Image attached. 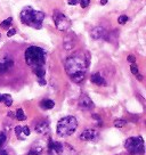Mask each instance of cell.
I'll return each instance as SVG.
<instances>
[{
  "label": "cell",
  "mask_w": 146,
  "mask_h": 155,
  "mask_svg": "<svg viewBox=\"0 0 146 155\" xmlns=\"http://www.w3.org/2000/svg\"><path fill=\"white\" fill-rule=\"evenodd\" d=\"M89 61L82 53H75L65 61V70L73 82L80 83L85 80Z\"/></svg>",
  "instance_id": "cell-1"
},
{
  "label": "cell",
  "mask_w": 146,
  "mask_h": 155,
  "mask_svg": "<svg viewBox=\"0 0 146 155\" xmlns=\"http://www.w3.org/2000/svg\"><path fill=\"white\" fill-rule=\"evenodd\" d=\"M25 62L32 70L41 68L46 62V51L40 47H29L25 50Z\"/></svg>",
  "instance_id": "cell-2"
},
{
  "label": "cell",
  "mask_w": 146,
  "mask_h": 155,
  "mask_svg": "<svg viewBox=\"0 0 146 155\" xmlns=\"http://www.w3.org/2000/svg\"><path fill=\"white\" fill-rule=\"evenodd\" d=\"M20 17L23 24L32 26L34 29H40L42 26L45 14L39 10H33L31 7H26L21 12Z\"/></svg>",
  "instance_id": "cell-3"
},
{
  "label": "cell",
  "mask_w": 146,
  "mask_h": 155,
  "mask_svg": "<svg viewBox=\"0 0 146 155\" xmlns=\"http://www.w3.org/2000/svg\"><path fill=\"white\" fill-rule=\"evenodd\" d=\"M78 128V121L74 116H65L62 117L57 123V135L61 137L71 136L75 132Z\"/></svg>",
  "instance_id": "cell-4"
},
{
  "label": "cell",
  "mask_w": 146,
  "mask_h": 155,
  "mask_svg": "<svg viewBox=\"0 0 146 155\" xmlns=\"http://www.w3.org/2000/svg\"><path fill=\"white\" fill-rule=\"evenodd\" d=\"M124 147L126 150L131 153V154H139L144 155L145 153V148H144V140L141 136L138 137H130L128 138L124 143Z\"/></svg>",
  "instance_id": "cell-5"
},
{
  "label": "cell",
  "mask_w": 146,
  "mask_h": 155,
  "mask_svg": "<svg viewBox=\"0 0 146 155\" xmlns=\"http://www.w3.org/2000/svg\"><path fill=\"white\" fill-rule=\"evenodd\" d=\"M54 23L56 25V28L58 30H61V31H65V30H68L71 26L70 19L65 15L61 14L58 12H56L54 14Z\"/></svg>",
  "instance_id": "cell-6"
},
{
  "label": "cell",
  "mask_w": 146,
  "mask_h": 155,
  "mask_svg": "<svg viewBox=\"0 0 146 155\" xmlns=\"http://www.w3.org/2000/svg\"><path fill=\"white\" fill-rule=\"evenodd\" d=\"M79 106L82 110H93L95 105L88 95H81L79 98Z\"/></svg>",
  "instance_id": "cell-7"
},
{
  "label": "cell",
  "mask_w": 146,
  "mask_h": 155,
  "mask_svg": "<svg viewBox=\"0 0 146 155\" xmlns=\"http://www.w3.org/2000/svg\"><path fill=\"white\" fill-rule=\"evenodd\" d=\"M97 136H98V132L95 130V129H87V130H85L81 132L79 139L83 141H91V140H94Z\"/></svg>",
  "instance_id": "cell-8"
},
{
  "label": "cell",
  "mask_w": 146,
  "mask_h": 155,
  "mask_svg": "<svg viewBox=\"0 0 146 155\" xmlns=\"http://www.w3.org/2000/svg\"><path fill=\"white\" fill-rule=\"evenodd\" d=\"M49 152H55L57 154H62L64 150V145L59 141H53L51 139H49Z\"/></svg>",
  "instance_id": "cell-9"
},
{
  "label": "cell",
  "mask_w": 146,
  "mask_h": 155,
  "mask_svg": "<svg viewBox=\"0 0 146 155\" xmlns=\"http://www.w3.org/2000/svg\"><path fill=\"white\" fill-rule=\"evenodd\" d=\"M14 65V61L9 57H6L2 62H0V73H6L9 71V68H13Z\"/></svg>",
  "instance_id": "cell-10"
},
{
  "label": "cell",
  "mask_w": 146,
  "mask_h": 155,
  "mask_svg": "<svg viewBox=\"0 0 146 155\" xmlns=\"http://www.w3.org/2000/svg\"><path fill=\"white\" fill-rule=\"evenodd\" d=\"M105 30L104 28H101V26H97V28H94L91 30V32H90V35H91V38L95 39V40H97V39H102L105 37Z\"/></svg>",
  "instance_id": "cell-11"
},
{
  "label": "cell",
  "mask_w": 146,
  "mask_h": 155,
  "mask_svg": "<svg viewBox=\"0 0 146 155\" xmlns=\"http://www.w3.org/2000/svg\"><path fill=\"white\" fill-rule=\"evenodd\" d=\"M91 82L95 83L96 86H99V87H104V86H106V81H105V79L99 74V73H95L91 75Z\"/></svg>",
  "instance_id": "cell-12"
},
{
  "label": "cell",
  "mask_w": 146,
  "mask_h": 155,
  "mask_svg": "<svg viewBox=\"0 0 146 155\" xmlns=\"http://www.w3.org/2000/svg\"><path fill=\"white\" fill-rule=\"evenodd\" d=\"M35 131L40 134V135H45V134H47L49 131V126H48V122L46 121H41L39 122L37 126H35Z\"/></svg>",
  "instance_id": "cell-13"
},
{
  "label": "cell",
  "mask_w": 146,
  "mask_h": 155,
  "mask_svg": "<svg viewBox=\"0 0 146 155\" xmlns=\"http://www.w3.org/2000/svg\"><path fill=\"white\" fill-rule=\"evenodd\" d=\"M40 106L44 110H51L55 106V103L51 99H44V101L40 102Z\"/></svg>",
  "instance_id": "cell-14"
},
{
  "label": "cell",
  "mask_w": 146,
  "mask_h": 155,
  "mask_svg": "<svg viewBox=\"0 0 146 155\" xmlns=\"http://www.w3.org/2000/svg\"><path fill=\"white\" fill-rule=\"evenodd\" d=\"M15 135H16V137L20 139V140H24L25 137L24 134H23V130H22V127L21 126H17V127H15Z\"/></svg>",
  "instance_id": "cell-15"
},
{
  "label": "cell",
  "mask_w": 146,
  "mask_h": 155,
  "mask_svg": "<svg viewBox=\"0 0 146 155\" xmlns=\"http://www.w3.org/2000/svg\"><path fill=\"white\" fill-rule=\"evenodd\" d=\"M15 117H16L18 121H24V120H26V115L24 114V112H23L22 108H18V110L16 111V113H15Z\"/></svg>",
  "instance_id": "cell-16"
},
{
  "label": "cell",
  "mask_w": 146,
  "mask_h": 155,
  "mask_svg": "<svg viewBox=\"0 0 146 155\" xmlns=\"http://www.w3.org/2000/svg\"><path fill=\"white\" fill-rule=\"evenodd\" d=\"M33 73L37 75L38 78H44L45 74H46V70H45V66H41V68H33Z\"/></svg>",
  "instance_id": "cell-17"
},
{
  "label": "cell",
  "mask_w": 146,
  "mask_h": 155,
  "mask_svg": "<svg viewBox=\"0 0 146 155\" xmlns=\"http://www.w3.org/2000/svg\"><path fill=\"white\" fill-rule=\"evenodd\" d=\"M41 152H42V147H41V146H38V147H37V145H35L30 150L29 155H40Z\"/></svg>",
  "instance_id": "cell-18"
},
{
  "label": "cell",
  "mask_w": 146,
  "mask_h": 155,
  "mask_svg": "<svg viewBox=\"0 0 146 155\" xmlns=\"http://www.w3.org/2000/svg\"><path fill=\"white\" fill-rule=\"evenodd\" d=\"M4 103H5L6 106H12V104H13V98H12V96H9V95H4Z\"/></svg>",
  "instance_id": "cell-19"
},
{
  "label": "cell",
  "mask_w": 146,
  "mask_h": 155,
  "mask_svg": "<svg viewBox=\"0 0 146 155\" xmlns=\"http://www.w3.org/2000/svg\"><path fill=\"white\" fill-rule=\"evenodd\" d=\"M12 22H13V18L12 17H9V18H7V19H5L1 24H0V26L2 28V29H8L10 26V24H12Z\"/></svg>",
  "instance_id": "cell-20"
},
{
  "label": "cell",
  "mask_w": 146,
  "mask_h": 155,
  "mask_svg": "<svg viewBox=\"0 0 146 155\" xmlns=\"http://www.w3.org/2000/svg\"><path fill=\"white\" fill-rule=\"evenodd\" d=\"M114 126L117 127V128H122L123 126H126V121H124V120H121V119L115 120V121H114Z\"/></svg>",
  "instance_id": "cell-21"
},
{
  "label": "cell",
  "mask_w": 146,
  "mask_h": 155,
  "mask_svg": "<svg viewBox=\"0 0 146 155\" xmlns=\"http://www.w3.org/2000/svg\"><path fill=\"white\" fill-rule=\"evenodd\" d=\"M128 16L126 15H121V16H119V18H118V22H119V24H124L128 22Z\"/></svg>",
  "instance_id": "cell-22"
},
{
  "label": "cell",
  "mask_w": 146,
  "mask_h": 155,
  "mask_svg": "<svg viewBox=\"0 0 146 155\" xmlns=\"http://www.w3.org/2000/svg\"><path fill=\"white\" fill-rule=\"evenodd\" d=\"M6 139H7V137H6L5 134H4V132H0V148H1L2 145L5 144Z\"/></svg>",
  "instance_id": "cell-23"
},
{
  "label": "cell",
  "mask_w": 146,
  "mask_h": 155,
  "mask_svg": "<svg viewBox=\"0 0 146 155\" xmlns=\"http://www.w3.org/2000/svg\"><path fill=\"white\" fill-rule=\"evenodd\" d=\"M130 70H131V73H132V74H135V75L139 73V71H138V68H137V65L135 63L131 64V66H130Z\"/></svg>",
  "instance_id": "cell-24"
},
{
  "label": "cell",
  "mask_w": 146,
  "mask_h": 155,
  "mask_svg": "<svg viewBox=\"0 0 146 155\" xmlns=\"http://www.w3.org/2000/svg\"><path fill=\"white\" fill-rule=\"evenodd\" d=\"M22 130H23V134H24L25 137H29L30 136V128L28 126L22 127Z\"/></svg>",
  "instance_id": "cell-25"
},
{
  "label": "cell",
  "mask_w": 146,
  "mask_h": 155,
  "mask_svg": "<svg viewBox=\"0 0 146 155\" xmlns=\"http://www.w3.org/2000/svg\"><path fill=\"white\" fill-rule=\"evenodd\" d=\"M89 4H90V0H80V5H81V7H82V8H86V7H88V6H89Z\"/></svg>",
  "instance_id": "cell-26"
},
{
  "label": "cell",
  "mask_w": 146,
  "mask_h": 155,
  "mask_svg": "<svg viewBox=\"0 0 146 155\" xmlns=\"http://www.w3.org/2000/svg\"><path fill=\"white\" fill-rule=\"evenodd\" d=\"M73 41H71V42H66V41H65V42H64V48L66 49V50H70V49L72 48L73 47Z\"/></svg>",
  "instance_id": "cell-27"
},
{
  "label": "cell",
  "mask_w": 146,
  "mask_h": 155,
  "mask_svg": "<svg viewBox=\"0 0 146 155\" xmlns=\"http://www.w3.org/2000/svg\"><path fill=\"white\" fill-rule=\"evenodd\" d=\"M127 59H128V62H130V63H135V62H136V58H135L134 55H129V56L127 57Z\"/></svg>",
  "instance_id": "cell-28"
},
{
  "label": "cell",
  "mask_w": 146,
  "mask_h": 155,
  "mask_svg": "<svg viewBox=\"0 0 146 155\" xmlns=\"http://www.w3.org/2000/svg\"><path fill=\"white\" fill-rule=\"evenodd\" d=\"M68 5L71 6H74V5H78L80 4V0H68Z\"/></svg>",
  "instance_id": "cell-29"
},
{
  "label": "cell",
  "mask_w": 146,
  "mask_h": 155,
  "mask_svg": "<svg viewBox=\"0 0 146 155\" xmlns=\"http://www.w3.org/2000/svg\"><path fill=\"white\" fill-rule=\"evenodd\" d=\"M15 33H16V30H15V29H10L9 31L7 32V35H8V37H13Z\"/></svg>",
  "instance_id": "cell-30"
},
{
  "label": "cell",
  "mask_w": 146,
  "mask_h": 155,
  "mask_svg": "<svg viewBox=\"0 0 146 155\" xmlns=\"http://www.w3.org/2000/svg\"><path fill=\"white\" fill-rule=\"evenodd\" d=\"M38 82H39L40 86H46V80H45L44 78H39V80H38Z\"/></svg>",
  "instance_id": "cell-31"
},
{
  "label": "cell",
  "mask_w": 146,
  "mask_h": 155,
  "mask_svg": "<svg viewBox=\"0 0 146 155\" xmlns=\"http://www.w3.org/2000/svg\"><path fill=\"white\" fill-rule=\"evenodd\" d=\"M93 117L95 120H97V121H101V116L97 115V114H93Z\"/></svg>",
  "instance_id": "cell-32"
},
{
  "label": "cell",
  "mask_w": 146,
  "mask_h": 155,
  "mask_svg": "<svg viewBox=\"0 0 146 155\" xmlns=\"http://www.w3.org/2000/svg\"><path fill=\"white\" fill-rule=\"evenodd\" d=\"M136 78L138 79V80H139V81H141V80H143V77H141L139 73H138V74H136Z\"/></svg>",
  "instance_id": "cell-33"
},
{
  "label": "cell",
  "mask_w": 146,
  "mask_h": 155,
  "mask_svg": "<svg viewBox=\"0 0 146 155\" xmlns=\"http://www.w3.org/2000/svg\"><path fill=\"white\" fill-rule=\"evenodd\" d=\"M7 115L9 116V117H15V114L13 113V112H8V114Z\"/></svg>",
  "instance_id": "cell-34"
},
{
  "label": "cell",
  "mask_w": 146,
  "mask_h": 155,
  "mask_svg": "<svg viewBox=\"0 0 146 155\" xmlns=\"http://www.w3.org/2000/svg\"><path fill=\"white\" fill-rule=\"evenodd\" d=\"M0 155H8V153L6 150H0Z\"/></svg>",
  "instance_id": "cell-35"
},
{
  "label": "cell",
  "mask_w": 146,
  "mask_h": 155,
  "mask_svg": "<svg viewBox=\"0 0 146 155\" xmlns=\"http://www.w3.org/2000/svg\"><path fill=\"white\" fill-rule=\"evenodd\" d=\"M2 102H4V95L0 94V103H2Z\"/></svg>",
  "instance_id": "cell-36"
},
{
  "label": "cell",
  "mask_w": 146,
  "mask_h": 155,
  "mask_svg": "<svg viewBox=\"0 0 146 155\" xmlns=\"http://www.w3.org/2000/svg\"><path fill=\"white\" fill-rule=\"evenodd\" d=\"M106 2H107V0H101V4H102V5H105Z\"/></svg>",
  "instance_id": "cell-37"
},
{
  "label": "cell",
  "mask_w": 146,
  "mask_h": 155,
  "mask_svg": "<svg viewBox=\"0 0 146 155\" xmlns=\"http://www.w3.org/2000/svg\"><path fill=\"white\" fill-rule=\"evenodd\" d=\"M0 38H1V34H0Z\"/></svg>",
  "instance_id": "cell-38"
}]
</instances>
